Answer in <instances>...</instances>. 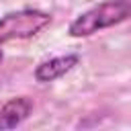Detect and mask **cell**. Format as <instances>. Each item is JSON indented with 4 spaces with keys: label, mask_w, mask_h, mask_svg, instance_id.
Listing matches in <instances>:
<instances>
[{
    "label": "cell",
    "mask_w": 131,
    "mask_h": 131,
    "mask_svg": "<svg viewBox=\"0 0 131 131\" xmlns=\"http://www.w3.org/2000/svg\"><path fill=\"white\" fill-rule=\"evenodd\" d=\"M33 98L29 96H14L0 106V131L20 127L33 113Z\"/></svg>",
    "instance_id": "obj_4"
},
{
    "label": "cell",
    "mask_w": 131,
    "mask_h": 131,
    "mask_svg": "<svg viewBox=\"0 0 131 131\" xmlns=\"http://www.w3.org/2000/svg\"><path fill=\"white\" fill-rule=\"evenodd\" d=\"M131 18V0H102L92 8L80 12L70 25L68 35L74 39L92 37L104 29L117 27Z\"/></svg>",
    "instance_id": "obj_1"
},
{
    "label": "cell",
    "mask_w": 131,
    "mask_h": 131,
    "mask_svg": "<svg viewBox=\"0 0 131 131\" xmlns=\"http://www.w3.org/2000/svg\"><path fill=\"white\" fill-rule=\"evenodd\" d=\"M78 63H80V55H78V53L55 55V57H49V59L37 63L35 70H33V78H35L37 82H41V84L55 82L57 78L70 74Z\"/></svg>",
    "instance_id": "obj_3"
},
{
    "label": "cell",
    "mask_w": 131,
    "mask_h": 131,
    "mask_svg": "<svg viewBox=\"0 0 131 131\" xmlns=\"http://www.w3.org/2000/svg\"><path fill=\"white\" fill-rule=\"evenodd\" d=\"M2 61H4V51L0 49V63H2Z\"/></svg>",
    "instance_id": "obj_5"
},
{
    "label": "cell",
    "mask_w": 131,
    "mask_h": 131,
    "mask_svg": "<svg viewBox=\"0 0 131 131\" xmlns=\"http://www.w3.org/2000/svg\"><path fill=\"white\" fill-rule=\"evenodd\" d=\"M51 25V14L39 8H20L0 16V45L31 39Z\"/></svg>",
    "instance_id": "obj_2"
}]
</instances>
